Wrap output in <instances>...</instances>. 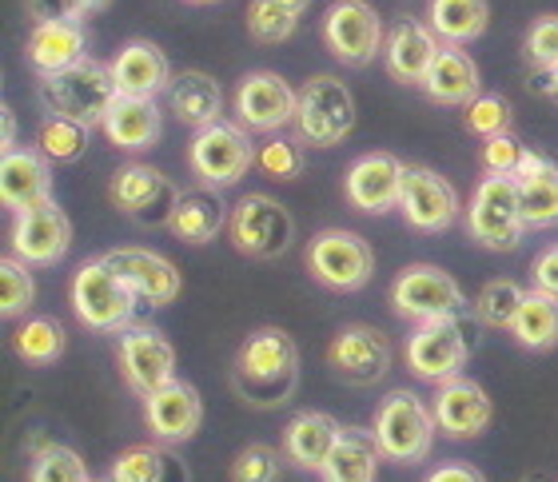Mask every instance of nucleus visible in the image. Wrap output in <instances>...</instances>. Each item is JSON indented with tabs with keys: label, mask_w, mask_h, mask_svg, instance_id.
I'll list each match as a JSON object with an SVG mask.
<instances>
[{
	"label": "nucleus",
	"mask_w": 558,
	"mask_h": 482,
	"mask_svg": "<svg viewBox=\"0 0 558 482\" xmlns=\"http://www.w3.org/2000/svg\"><path fill=\"white\" fill-rule=\"evenodd\" d=\"M300 379V347L288 331L259 327L235 355L232 387L247 407H279L291 399Z\"/></svg>",
	"instance_id": "1"
},
{
	"label": "nucleus",
	"mask_w": 558,
	"mask_h": 482,
	"mask_svg": "<svg viewBox=\"0 0 558 482\" xmlns=\"http://www.w3.org/2000/svg\"><path fill=\"white\" fill-rule=\"evenodd\" d=\"M36 96H40L48 116L81 120L84 128H96V124H105L108 108L117 104L120 88L112 81V69L84 57L69 69L45 72L36 84Z\"/></svg>",
	"instance_id": "2"
},
{
	"label": "nucleus",
	"mask_w": 558,
	"mask_h": 482,
	"mask_svg": "<svg viewBox=\"0 0 558 482\" xmlns=\"http://www.w3.org/2000/svg\"><path fill=\"white\" fill-rule=\"evenodd\" d=\"M375 443L384 450V459L391 462H423L430 455V443H435V407L418 399L415 391H391L379 411H375Z\"/></svg>",
	"instance_id": "3"
},
{
	"label": "nucleus",
	"mask_w": 558,
	"mask_h": 482,
	"mask_svg": "<svg viewBox=\"0 0 558 482\" xmlns=\"http://www.w3.org/2000/svg\"><path fill=\"white\" fill-rule=\"evenodd\" d=\"M466 232L490 251H514L523 244L526 215L519 180L499 176V172H487L478 180L475 196H471V212H466Z\"/></svg>",
	"instance_id": "4"
},
{
	"label": "nucleus",
	"mask_w": 558,
	"mask_h": 482,
	"mask_svg": "<svg viewBox=\"0 0 558 482\" xmlns=\"http://www.w3.org/2000/svg\"><path fill=\"white\" fill-rule=\"evenodd\" d=\"M295 128L300 140L312 148H336L355 128V96L336 76H312L300 88V104H295Z\"/></svg>",
	"instance_id": "5"
},
{
	"label": "nucleus",
	"mask_w": 558,
	"mask_h": 482,
	"mask_svg": "<svg viewBox=\"0 0 558 482\" xmlns=\"http://www.w3.org/2000/svg\"><path fill=\"white\" fill-rule=\"evenodd\" d=\"M136 295L117 271L108 268L105 259H93L76 271L72 280V307L81 316L84 327L93 331H120L129 327L132 316H136Z\"/></svg>",
	"instance_id": "6"
},
{
	"label": "nucleus",
	"mask_w": 558,
	"mask_h": 482,
	"mask_svg": "<svg viewBox=\"0 0 558 482\" xmlns=\"http://www.w3.org/2000/svg\"><path fill=\"white\" fill-rule=\"evenodd\" d=\"M192 172H196L208 188H232L247 176V168L256 164L259 152L247 140L244 124H228L216 120L208 128H196V140L187 148Z\"/></svg>",
	"instance_id": "7"
},
{
	"label": "nucleus",
	"mask_w": 558,
	"mask_h": 482,
	"mask_svg": "<svg viewBox=\"0 0 558 482\" xmlns=\"http://www.w3.org/2000/svg\"><path fill=\"white\" fill-rule=\"evenodd\" d=\"M228 232H232V244L240 256L252 259H276L291 247L295 236V220L279 200L264 196V191H252L232 208V220H228Z\"/></svg>",
	"instance_id": "8"
},
{
	"label": "nucleus",
	"mask_w": 558,
	"mask_h": 482,
	"mask_svg": "<svg viewBox=\"0 0 558 482\" xmlns=\"http://www.w3.org/2000/svg\"><path fill=\"white\" fill-rule=\"evenodd\" d=\"M307 268L324 287H336V292H360L367 287L375 275V251L372 244L355 232H343V227H327L312 239L307 247Z\"/></svg>",
	"instance_id": "9"
},
{
	"label": "nucleus",
	"mask_w": 558,
	"mask_h": 482,
	"mask_svg": "<svg viewBox=\"0 0 558 482\" xmlns=\"http://www.w3.org/2000/svg\"><path fill=\"white\" fill-rule=\"evenodd\" d=\"M466 316H442L418 323V331L408 339V367L427 383H447L463 371L471 355V335H466Z\"/></svg>",
	"instance_id": "10"
},
{
	"label": "nucleus",
	"mask_w": 558,
	"mask_h": 482,
	"mask_svg": "<svg viewBox=\"0 0 558 482\" xmlns=\"http://www.w3.org/2000/svg\"><path fill=\"white\" fill-rule=\"evenodd\" d=\"M391 304L403 319H442V316H466L471 304H466L463 287L451 271L435 268V263H415L396 280L391 287Z\"/></svg>",
	"instance_id": "11"
},
{
	"label": "nucleus",
	"mask_w": 558,
	"mask_h": 482,
	"mask_svg": "<svg viewBox=\"0 0 558 482\" xmlns=\"http://www.w3.org/2000/svg\"><path fill=\"white\" fill-rule=\"evenodd\" d=\"M327 367L351 387H372L391 367V339L372 323H351L336 331V339L327 347Z\"/></svg>",
	"instance_id": "12"
},
{
	"label": "nucleus",
	"mask_w": 558,
	"mask_h": 482,
	"mask_svg": "<svg viewBox=\"0 0 558 482\" xmlns=\"http://www.w3.org/2000/svg\"><path fill=\"white\" fill-rule=\"evenodd\" d=\"M324 40L336 60L363 69L384 48V21L367 0H336L324 21Z\"/></svg>",
	"instance_id": "13"
},
{
	"label": "nucleus",
	"mask_w": 558,
	"mask_h": 482,
	"mask_svg": "<svg viewBox=\"0 0 558 482\" xmlns=\"http://www.w3.org/2000/svg\"><path fill=\"white\" fill-rule=\"evenodd\" d=\"M108 196H112V203H117L120 212L132 215V220L144 224V227L172 224L175 203H180V191L168 184V176L156 172V168H148V164L120 168L117 176H112Z\"/></svg>",
	"instance_id": "14"
},
{
	"label": "nucleus",
	"mask_w": 558,
	"mask_h": 482,
	"mask_svg": "<svg viewBox=\"0 0 558 482\" xmlns=\"http://www.w3.org/2000/svg\"><path fill=\"white\" fill-rule=\"evenodd\" d=\"M399 212L418 232H442L459 215V191L451 180H442L435 168L408 164L403 168V191H399Z\"/></svg>",
	"instance_id": "15"
},
{
	"label": "nucleus",
	"mask_w": 558,
	"mask_h": 482,
	"mask_svg": "<svg viewBox=\"0 0 558 482\" xmlns=\"http://www.w3.org/2000/svg\"><path fill=\"white\" fill-rule=\"evenodd\" d=\"M295 104L300 92L276 72H252L235 88V116L247 132H279L295 124Z\"/></svg>",
	"instance_id": "16"
},
{
	"label": "nucleus",
	"mask_w": 558,
	"mask_h": 482,
	"mask_svg": "<svg viewBox=\"0 0 558 482\" xmlns=\"http://www.w3.org/2000/svg\"><path fill=\"white\" fill-rule=\"evenodd\" d=\"M69 244H72V224L57 200L36 203V208L16 215V224H12V251L24 263H33V268H48V263L64 259Z\"/></svg>",
	"instance_id": "17"
},
{
	"label": "nucleus",
	"mask_w": 558,
	"mask_h": 482,
	"mask_svg": "<svg viewBox=\"0 0 558 482\" xmlns=\"http://www.w3.org/2000/svg\"><path fill=\"white\" fill-rule=\"evenodd\" d=\"M100 259L117 271L120 280L129 283L140 304L168 307L175 295H180V287H184L172 259L156 256V251H144V247H117V251H108V256H100Z\"/></svg>",
	"instance_id": "18"
},
{
	"label": "nucleus",
	"mask_w": 558,
	"mask_h": 482,
	"mask_svg": "<svg viewBox=\"0 0 558 482\" xmlns=\"http://www.w3.org/2000/svg\"><path fill=\"white\" fill-rule=\"evenodd\" d=\"M120 371L129 387L151 395L156 387L175 379V347L156 327H132L120 335Z\"/></svg>",
	"instance_id": "19"
},
{
	"label": "nucleus",
	"mask_w": 558,
	"mask_h": 482,
	"mask_svg": "<svg viewBox=\"0 0 558 482\" xmlns=\"http://www.w3.org/2000/svg\"><path fill=\"white\" fill-rule=\"evenodd\" d=\"M435 423L447 438H478L495 419V407H490V395L478 387L475 379L454 375L447 383H439L435 391Z\"/></svg>",
	"instance_id": "20"
},
{
	"label": "nucleus",
	"mask_w": 558,
	"mask_h": 482,
	"mask_svg": "<svg viewBox=\"0 0 558 482\" xmlns=\"http://www.w3.org/2000/svg\"><path fill=\"white\" fill-rule=\"evenodd\" d=\"M403 168L391 152H367L351 164L343 191H348L351 208L367 215H384L399 208V191H403Z\"/></svg>",
	"instance_id": "21"
},
{
	"label": "nucleus",
	"mask_w": 558,
	"mask_h": 482,
	"mask_svg": "<svg viewBox=\"0 0 558 482\" xmlns=\"http://www.w3.org/2000/svg\"><path fill=\"white\" fill-rule=\"evenodd\" d=\"M144 419H148L151 435L163 443H187L204 423V403L192 383H163L151 395H144Z\"/></svg>",
	"instance_id": "22"
},
{
	"label": "nucleus",
	"mask_w": 558,
	"mask_h": 482,
	"mask_svg": "<svg viewBox=\"0 0 558 482\" xmlns=\"http://www.w3.org/2000/svg\"><path fill=\"white\" fill-rule=\"evenodd\" d=\"M52 160L40 148H12L0 160V200L12 215L52 200Z\"/></svg>",
	"instance_id": "23"
},
{
	"label": "nucleus",
	"mask_w": 558,
	"mask_h": 482,
	"mask_svg": "<svg viewBox=\"0 0 558 482\" xmlns=\"http://www.w3.org/2000/svg\"><path fill=\"white\" fill-rule=\"evenodd\" d=\"M384 57H387V72L396 76L399 84H423L427 81L430 64L439 57V33L423 21H399L391 28L384 45Z\"/></svg>",
	"instance_id": "24"
},
{
	"label": "nucleus",
	"mask_w": 558,
	"mask_h": 482,
	"mask_svg": "<svg viewBox=\"0 0 558 482\" xmlns=\"http://www.w3.org/2000/svg\"><path fill=\"white\" fill-rule=\"evenodd\" d=\"M100 128H105L108 144L120 148V152H144V148H151L163 132L156 96H124L120 92L117 104L108 108V116Z\"/></svg>",
	"instance_id": "25"
},
{
	"label": "nucleus",
	"mask_w": 558,
	"mask_h": 482,
	"mask_svg": "<svg viewBox=\"0 0 558 482\" xmlns=\"http://www.w3.org/2000/svg\"><path fill=\"white\" fill-rule=\"evenodd\" d=\"M24 57L40 76L45 72H60L88 57V28L84 21H45L36 24L33 36L24 40Z\"/></svg>",
	"instance_id": "26"
},
{
	"label": "nucleus",
	"mask_w": 558,
	"mask_h": 482,
	"mask_svg": "<svg viewBox=\"0 0 558 482\" xmlns=\"http://www.w3.org/2000/svg\"><path fill=\"white\" fill-rule=\"evenodd\" d=\"M108 69H112V81L124 96H156L172 84V64L163 57V48H156L151 40L124 45Z\"/></svg>",
	"instance_id": "27"
},
{
	"label": "nucleus",
	"mask_w": 558,
	"mask_h": 482,
	"mask_svg": "<svg viewBox=\"0 0 558 482\" xmlns=\"http://www.w3.org/2000/svg\"><path fill=\"white\" fill-rule=\"evenodd\" d=\"M339 435H343V427L324 411H303L295 415L283 431V455H288L295 467L303 471H324V462L331 459V450H336Z\"/></svg>",
	"instance_id": "28"
},
{
	"label": "nucleus",
	"mask_w": 558,
	"mask_h": 482,
	"mask_svg": "<svg viewBox=\"0 0 558 482\" xmlns=\"http://www.w3.org/2000/svg\"><path fill=\"white\" fill-rule=\"evenodd\" d=\"M168 104H172L180 124L208 128L223 112V92L208 72H180V76H172V84H168Z\"/></svg>",
	"instance_id": "29"
},
{
	"label": "nucleus",
	"mask_w": 558,
	"mask_h": 482,
	"mask_svg": "<svg viewBox=\"0 0 558 482\" xmlns=\"http://www.w3.org/2000/svg\"><path fill=\"white\" fill-rule=\"evenodd\" d=\"M379 459H384V450L375 443V431L343 427V435H339L336 450L319 474H324V482H375Z\"/></svg>",
	"instance_id": "30"
},
{
	"label": "nucleus",
	"mask_w": 558,
	"mask_h": 482,
	"mask_svg": "<svg viewBox=\"0 0 558 482\" xmlns=\"http://www.w3.org/2000/svg\"><path fill=\"white\" fill-rule=\"evenodd\" d=\"M430 100L439 104H471L478 96V69L463 48H439V57L430 64L427 81H423Z\"/></svg>",
	"instance_id": "31"
},
{
	"label": "nucleus",
	"mask_w": 558,
	"mask_h": 482,
	"mask_svg": "<svg viewBox=\"0 0 558 482\" xmlns=\"http://www.w3.org/2000/svg\"><path fill=\"white\" fill-rule=\"evenodd\" d=\"M511 335L531 351H550L558 343V295L531 287L511 323Z\"/></svg>",
	"instance_id": "32"
},
{
	"label": "nucleus",
	"mask_w": 558,
	"mask_h": 482,
	"mask_svg": "<svg viewBox=\"0 0 558 482\" xmlns=\"http://www.w3.org/2000/svg\"><path fill=\"white\" fill-rule=\"evenodd\" d=\"M223 203L211 196V191H184L180 203H175V215H172V236L184 239V244H211V239L220 236L223 227Z\"/></svg>",
	"instance_id": "33"
},
{
	"label": "nucleus",
	"mask_w": 558,
	"mask_h": 482,
	"mask_svg": "<svg viewBox=\"0 0 558 482\" xmlns=\"http://www.w3.org/2000/svg\"><path fill=\"white\" fill-rule=\"evenodd\" d=\"M487 0H430V28L447 45H471L487 33Z\"/></svg>",
	"instance_id": "34"
},
{
	"label": "nucleus",
	"mask_w": 558,
	"mask_h": 482,
	"mask_svg": "<svg viewBox=\"0 0 558 482\" xmlns=\"http://www.w3.org/2000/svg\"><path fill=\"white\" fill-rule=\"evenodd\" d=\"M112 482H187V467L160 447H129L112 459Z\"/></svg>",
	"instance_id": "35"
},
{
	"label": "nucleus",
	"mask_w": 558,
	"mask_h": 482,
	"mask_svg": "<svg viewBox=\"0 0 558 482\" xmlns=\"http://www.w3.org/2000/svg\"><path fill=\"white\" fill-rule=\"evenodd\" d=\"M12 351L21 355L28 367H48L57 363L60 355H64V327H60L57 319H24L16 335H12Z\"/></svg>",
	"instance_id": "36"
},
{
	"label": "nucleus",
	"mask_w": 558,
	"mask_h": 482,
	"mask_svg": "<svg viewBox=\"0 0 558 482\" xmlns=\"http://www.w3.org/2000/svg\"><path fill=\"white\" fill-rule=\"evenodd\" d=\"M88 132L81 120H64V116H48L40 124V136H36V148L52 160V164H76L84 152H88Z\"/></svg>",
	"instance_id": "37"
},
{
	"label": "nucleus",
	"mask_w": 558,
	"mask_h": 482,
	"mask_svg": "<svg viewBox=\"0 0 558 482\" xmlns=\"http://www.w3.org/2000/svg\"><path fill=\"white\" fill-rule=\"evenodd\" d=\"M519 196H523L526 227H555L558 224V164H550L538 176L519 180Z\"/></svg>",
	"instance_id": "38"
},
{
	"label": "nucleus",
	"mask_w": 558,
	"mask_h": 482,
	"mask_svg": "<svg viewBox=\"0 0 558 482\" xmlns=\"http://www.w3.org/2000/svg\"><path fill=\"white\" fill-rule=\"evenodd\" d=\"M526 292L514 280H490L475 299V316L487 323V327H507L511 331L519 307H523Z\"/></svg>",
	"instance_id": "39"
},
{
	"label": "nucleus",
	"mask_w": 558,
	"mask_h": 482,
	"mask_svg": "<svg viewBox=\"0 0 558 482\" xmlns=\"http://www.w3.org/2000/svg\"><path fill=\"white\" fill-rule=\"evenodd\" d=\"M300 16L283 4V0H252L247 4V33L256 36L259 45H279L295 33Z\"/></svg>",
	"instance_id": "40"
},
{
	"label": "nucleus",
	"mask_w": 558,
	"mask_h": 482,
	"mask_svg": "<svg viewBox=\"0 0 558 482\" xmlns=\"http://www.w3.org/2000/svg\"><path fill=\"white\" fill-rule=\"evenodd\" d=\"M33 304H36V283L28 275V263L21 256H9L0 263V311H4V319H16Z\"/></svg>",
	"instance_id": "41"
},
{
	"label": "nucleus",
	"mask_w": 558,
	"mask_h": 482,
	"mask_svg": "<svg viewBox=\"0 0 558 482\" xmlns=\"http://www.w3.org/2000/svg\"><path fill=\"white\" fill-rule=\"evenodd\" d=\"M28 482H88V467L72 447H45L40 455H33V467H28Z\"/></svg>",
	"instance_id": "42"
},
{
	"label": "nucleus",
	"mask_w": 558,
	"mask_h": 482,
	"mask_svg": "<svg viewBox=\"0 0 558 482\" xmlns=\"http://www.w3.org/2000/svg\"><path fill=\"white\" fill-rule=\"evenodd\" d=\"M463 124H466V132H475V136L490 140V136H499V132H511V104H507L502 96L478 92L475 100L466 104Z\"/></svg>",
	"instance_id": "43"
},
{
	"label": "nucleus",
	"mask_w": 558,
	"mask_h": 482,
	"mask_svg": "<svg viewBox=\"0 0 558 482\" xmlns=\"http://www.w3.org/2000/svg\"><path fill=\"white\" fill-rule=\"evenodd\" d=\"M303 140H291V136H271L264 148H259L256 164L268 172L271 180H295L303 172Z\"/></svg>",
	"instance_id": "44"
},
{
	"label": "nucleus",
	"mask_w": 558,
	"mask_h": 482,
	"mask_svg": "<svg viewBox=\"0 0 558 482\" xmlns=\"http://www.w3.org/2000/svg\"><path fill=\"white\" fill-rule=\"evenodd\" d=\"M232 482H276L279 479V450L268 443H252L235 455L232 462Z\"/></svg>",
	"instance_id": "45"
},
{
	"label": "nucleus",
	"mask_w": 558,
	"mask_h": 482,
	"mask_svg": "<svg viewBox=\"0 0 558 482\" xmlns=\"http://www.w3.org/2000/svg\"><path fill=\"white\" fill-rule=\"evenodd\" d=\"M523 152L526 148L514 140L511 132H499V136H490V140L483 144V168H487V172H499V176H514Z\"/></svg>",
	"instance_id": "46"
},
{
	"label": "nucleus",
	"mask_w": 558,
	"mask_h": 482,
	"mask_svg": "<svg viewBox=\"0 0 558 482\" xmlns=\"http://www.w3.org/2000/svg\"><path fill=\"white\" fill-rule=\"evenodd\" d=\"M526 57L535 60L538 69H555L558 64V16L535 21V28L526 33Z\"/></svg>",
	"instance_id": "47"
},
{
	"label": "nucleus",
	"mask_w": 558,
	"mask_h": 482,
	"mask_svg": "<svg viewBox=\"0 0 558 482\" xmlns=\"http://www.w3.org/2000/svg\"><path fill=\"white\" fill-rule=\"evenodd\" d=\"M24 12H28L36 24H45V21H84L81 0H24Z\"/></svg>",
	"instance_id": "48"
},
{
	"label": "nucleus",
	"mask_w": 558,
	"mask_h": 482,
	"mask_svg": "<svg viewBox=\"0 0 558 482\" xmlns=\"http://www.w3.org/2000/svg\"><path fill=\"white\" fill-rule=\"evenodd\" d=\"M531 275H535V287H543V292L558 295V244L547 247V251H543V256L535 259Z\"/></svg>",
	"instance_id": "49"
},
{
	"label": "nucleus",
	"mask_w": 558,
	"mask_h": 482,
	"mask_svg": "<svg viewBox=\"0 0 558 482\" xmlns=\"http://www.w3.org/2000/svg\"><path fill=\"white\" fill-rule=\"evenodd\" d=\"M427 482H487L475 467H466V462H447L439 471H430Z\"/></svg>",
	"instance_id": "50"
},
{
	"label": "nucleus",
	"mask_w": 558,
	"mask_h": 482,
	"mask_svg": "<svg viewBox=\"0 0 558 482\" xmlns=\"http://www.w3.org/2000/svg\"><path fill=\"white\" fill-rule=\"evenodd\" d=\"M538 88V92L543 96H550V100H558V64L555 69H543V76H538V81H531Z\"/></svg>",
	"instance_id": "51"
},
{
	"label": "nucleus",
	"mask_w": 558,
	"mask_h": 482,
	"mask_svg": "<svg viewBox=\"0 0 558 482\" xmlns=\"http://www.w3.org/2000/svg\"><path fill=\"white\" fill-rule=\"evenodd\" d=\"M4 152L16 148V116H12V108H4V144H0Z\"/></svg>",
	"instance_id": "52"
},
{
	"label": "nucleus",
	"mask_w": 558,
	"mask_h": 482,
	"mask_svg": "<svg viewBox=\"0 0 558 482\" xmlns=\"http://www.w3.org/2000/svg\"><path fill=\"white\" fill-rule=\"evenodd\" d=\"M112 0H81V9H84V16H93V12H105Z\"/></svg>",
	"instance_id": "53"
},
{
	"label": "nucleus",
	"mask_w": 558,
	"mask_h": 482,
	"mask_svg": "<svg viewBox=\"0 0 558 482\" xmlns=\"http://www.w3.org/2000/svg\"><path fill=\"white\" fill-rule=\"evenodd\" d=\"M283 4H288V9L295 12V16H303V12L312 9V0H283Z\"/></svg>",
	"instance_id": "54"
},
{
	"label": "nucleus",
	"mask_w": 558,
	"mask_h": 482,
	"mask_svg": "<svg viewBox=\"0 0 558 482\" xmlns=\"http://www.w3.org/2000/svg\"><path fill=\"white\" fill-rule=\"evenodd\" d=\"M519 482H555L550 474H543V471H535V474H526V479H519Z\"/></svg>",
	"instance_id": "55"
},
{
	"label": "nucleus",
	"mask_w": 558,
	"mask_h": 482,
	"mask_svg": "<svg viewBox=\"0 0 558 482\" xmlns=\"http://www.w3.org/2000/svg\"><path fill=\"white\" fill-rule=\"evenodd\" d=\"M192 4H216V0H192Z\"/></svg>",
	"instance_id": "56"
},
{
	"label": "nucleus",
	"mask_w": 558,
	"mask_h": 482,
	"mask_svg": "<svg viewBox=\"0 0 558 482\" xmlns=\"http://www.w3.org/2000/svg\"><path fill=\"white\" fill-rule=\"evenodd\" d=\"M88 482H96V479H88ZM108 482H112V479H108Z\"/></svg>",
	"instance_id": "57"
}]
</instances>
